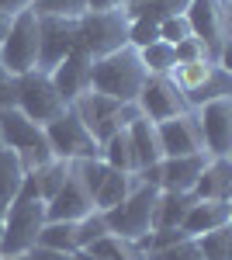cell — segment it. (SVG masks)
Segmentation results:
<instances>
[{
  "instance_id": "obj_1",
  "label": "cell",
  "mask_w": 232,
  "mask_h": 260,
  "mask_svg": "<svg viewBox=\"0 0 232 260\" xmlns=\"http://www.w3.org/2000/svg\"><path fill=\"white\" fill-rule=\"evenodd\" d=\"M42 225H45V201L39 198V187H35L31 174H24L18 198L11 201L7 215L0 222V257H14V253L35 250Z\"/></svg>"
},
{
  "instance_id": "obj_2",
  "label": "cell",
  "mask_w": 232,
  "mask_h": 260,
  "mask_svg": "<svg viewBox=\"0 0 232 260\" xmlns=\"http://www.w3.org/2000/svg\"><path fill=\"white\" fill-rule=\"evenodd\" d=\"M142 83H146V70L139 59V49L132 45H121L118 52H108L90 66V90L121 104H136Z\"/></svg>"
},
{
  "instance_id": "obj_3",
  "label": "cell",
  "mask_w": 232,
  "mask_h": 260,
  "mask_svg": "<svg viewBox=\"0 0 232 260\" xmlns=\"http://www.w3.org/2000/svg\"><path fill=\"white\" fill-rule=\"evenodd\" d=\"M184 18L191 39L208 49V59L229 70V0H187Z\"/></svg>"
},
{
  "instance_id": "obj_4",
  "label": "cell",
  "mask_w": 232,
  "mask_h": 260,
  "mask_svg": "<svg viewBox=\"0 0 232 260\" xmlns=\"http://www.w3.org/2000/svg\"><path fill=\"white\" fill-rule=\"evenodd\" d=\"M121 45H128V18L125 7L115 11H87L77 18V52L87 59H101L108 52H118Z\"/></svg>"
},
{
  "instance_id": "obj_5",
  "label": "cell",
  "mask_w": 232,
  "mask_h": 260,
  "mask_svg": "<svg viewBox=\"0 0 232 260\" xmlns=\"http://www.w3.org/2000/svg\"><path fill=\"white\" fill-rule=\"evenodd\" d=\"M0 142L18 153L24 174H31V170L45 167L49 160H56L52 149H49V139H45V128L35 125L31 118H24L18 108L0 111Z\"/></svg>"
},
{
  "instance_id": "obj_6",
  "label": "cell",
  "mask_w": 232,
  "mask_h": 260,
  "mask_svg": "<svg viewBox=\"0 0 232 260\" xmlns=\"http://www.w3.org/2000/svg\"><path fill=\"white\" fill-rule=\"evenodd\" d=\"M170 80L180 87V94H184V101H187L191 111H197V108L208 104V101L232 98V70L218 66V62H208V59L174 66Z\"/></svg>"
},
{
  "instance_id": "obj_7",
  "label": "cell",
  "mask_w": 232,
  "mask_h": 260,
  "mask_svg": "<svg viewBox=\"0 0 232 260\" xmlns=\"http://www.w3.org/2000/svg\"><path fill=\"white\" fill-rule=\"evenodd\" d=\"M70 108L77 111V118L87 125V132H90L97 142H108L115 132L128 128L136 118H142L136 104L111 101V98H104V94H97V90H83Z\"/></svg>"
},
{
  "instance_id": "obj_8",
  "label": "cell",
  "mask_w": 232,
  "mask_h": 260,
  "mask_svg": "<svg viewBox=\"0 0 232 260\" xmlns=\"http://www.w3.org/2000/svg\"><path fill=\"white\" fill-rule=\"evenodd\" d=\"M156 198H159V187H149V184H139L128 198L115 205L111 212H101L104 222H108V233L111 236H121V240H142L153 233V212H156Z\"/></svg>"
},
{
  "instance_id": "obj_9",
  "label": "cell",
  "mask_w": 232,
  "mask_h": 260,
  "mask_svg": "<svg viewBox=\"0 0 232 260\" xmlns=\"http://www.w3.org/2000/svg\"><path fill=\"white\" fill-rule=\"evenodd\" d=\"M0 66L11 77L39 70V14L31 7L14 14V24H11L7 39L0 45Z\"/></svg>"
},
{
  "instance_id": "obj_10",
  "label": "cell",
  "mask_w": 232,
  "mask_h": 260,
  "mask_svg": "<svg viewBox=\"0 0 232 260\" xmlns=\"http://www.w3.org/2000/svg\"><path fill=\"white\" fill-rule=\"evenodd\" d=\"M45 128V139H49V149L56 160L77 163V160H101V142L87 132V125L77 118L73 108H66L59 118H52Z\"/></svg>"
},
{
  "instance_id": "obj_11",
  "label": "cell",
  "mask_w": 232,
  "mask_h": 260,
  "mask_svg": "<svg viewBox=\"0 0 232 260\" xmlns=\"http://www.w3.org/2000/svg\"><path fill=\"white\" fill-rule=\"evenodd\" d=\"M18 108L24 118H31L35 125H49L52 118H59L70 104L56 94V87L49 80V73L31 70V73H21L18 77Z\"/></svg>"
},
{
  "instance_id": "obj_12",
  "label": "cell",
  "mask_w": 232,
  "mask_h": 260,
  "mask_svg": "<svg viewBox=\"0 0 232 260\" xmlns=\"http://www.w3.org/2000/svg\"><path fill=\"white\" fill-rule=\"evenodd\" d=\"M77 49V18H39V70L52 73Z\"/></svg>"
},
{
  "instance_id": "obj_13",
  "label": "cell",
  "mask_w": 232,
  "mask_h": 260,
  "mask_svg": "<svg viewBox=\"0 0 232 260\" xmlns=\"http://www.w3.org/2000/svg\"><path fill=\"white\" fill-rule=\"evenodd\" d=\"M136 108H139V115L149 121H167V118H177V115L191 111L184 94H180V87L170 77H146V83H142V90L136 98Z\"/></svg>"
},
{
  "instance_id": "obj_14",
  "label": "cell",
  "mask_w": 232,
  "mask_h": 260,
  "mask_svg": "<svg viewBox=\"0 0 232 260\" xmlns=\"http://www.w3.org/2000/svg\"><path fill=\"white\" fill-rule=\"evenodd\" d=\"M197 128L208 156H229L232 153V98H218L201 104L197 111Z\"/></svg>"
},
{
  "instance_id": "obj_15",
  "label": "cell",
  "mask_w": 232,
  "mask_h": 260,
  "mask_svg": "<svg viewBox=\"0 0 232 260\" xmlns=\"http://www.w3.org/2000/svg\"><path fill=\"white\" fill-rule=\"evenodd\" d=\"M156 136H159L163 160H167V156H191V153H201V149H205L194 111H184V115L167 118V121H156Z\"/></svg>"
},
{
  "instance_id": "obj_16",
  "label": "cell",
  "mask_w": 232,
  "mask_h": 260,
  "mask_svg": "<svg viewBox=\"0 0 232 260\" xmlns=\"http://www.w3.org/2000/svg\"><path fill=\"white\" fill-rule=\"evenodd\" d=\"M90 212H97L94 198L83 191V184L77 180L73 167H70L66 184H62L56 194L45 201V222H80L83 215H90Z\"/></svg>"
},
{
  "instance_id": "obj_17",
  "label": "cell",
  "mask_w": 232,
  "mask_h": 260,
  "mask_svg": "<svg viewBox=\"0 0 232 260\" xmlns=\"http://www.w3.org/2000/svg\"><path fill=\"white\" fill-rule=\"evenodd\" d=\"M90 66H94V59H87L83 52L73 49V52H70V56L49 73V80H52V87H56V94L66 101V104H73L83 90H90Z\"/></svg>"
},
{
  "instance_id": "obj_18",
  "label": "cell",
  "mask_w": 232,
  "mask_h": 260,
  "mask_svg": "<svg viewBox=\"0 0 232 260\" xmlns=\"http://www.w3.org/2000/svg\"><path fill=\"white\" fill-rule=\"evenodd\" d=\"M208 153H191V156H167L159 160V191H184L191 194L194 180L201 177V170L208 167Z\"/></svg>"
},
{
  "instance_id": "obj_19",
  "label": "cell",
  "mask_w": 232,
  "mask_h": 260,
  "mask_svg": "<svg viewBox=\"0 0 232 260\" xmlns=\"http://www.w3.org/2000/svg\"><path fill=\"white\" fill-rule=\"evenodd\" d=\"M194 201H232V160L229 156H212L201 177L191 187Z\"/></svg>"
},
{
  "instance_id": "obj_20",
  "label": "cell",
  "mask_w": 232,
  "mask_h": 260,
  "mask_svg": "<svg viewBox=\"0 0 232 260\" xmlns=\"http://www.w3.org/2000/svg\"><path fill=\"white\" fill-rule=\"evenodd\" d=\"M128 149H132V174L139 170H149L163 160V149H159V136H156V121L149 118H136L128 128Z\"/></svg>"
},
{
  "instance_id": "obj_21",
  "label": "cell",
  "mask_w": 232,
  "mask_h": 260,
  "mask_svg": "<svg viewBox=\"0 0 232 260\" xmlns=\"http://www.w3.org/2000/svg\"><path fill=\"white\" fill-rule=\"evenodd\" d=\"M218 225H232V201H194L180 229L194 240V236L212 233Z\"/></svg>"
},
{
  "instance_id": "obj_22",
  "label": "cell",
  "mask_w": 232,
  "mask_h": 260,
  "mask_svg": "<svg viewBox=\"0 0 232 260\" xmlns=\"http://www.w3.org/2000/svg\"><path fill=\"white\" fill-rule=\"evenodd\" d=\"M194 205V194L184 191H159L156 198V212H153V229H180L187 212Z\"/></svg>"
},
{
  "instance_id": "obj_23",
  "label": "cell",
  "mask_w": 232,
  "mask_h": 260,
  "mask_svg": "<svg viewBox=\"0 0 232 260\" xmlns=\"http://www.w3.org/2000/svg\"><path fill=\"white\" fill-rule=\"evenodd\" d=\"M21 184H24V167H21L18 153L7 149V146L0 142V222H4V215H7L11 201L18 198Z\"/></svg>"
},
{
  "instance_id": "obj_24",
  "label": "cell",
  "mask_w": 232,
  "mask_h": 260,
  "mask_svg": "<svg viewBox=\"0 0 232 260\" xmlns=\"http://www.w3.org/2000/svg\"><path fill=\"white\" fill-rule=\"evenodd\" d=\"M136 187H139L136 174L108 170V177H104V184H101V191L94 194V208H97V212H111V208H115V205H121V201L136 191Z\"/></svg>"
},
{
  "instance_id": "obj_25",
  "label": "cell",
  "mask_w": 232,
  "mask_h": 260,
  "mask_svg": "<svg viewBox=\"0 0 232 260\" xmlns=\"http://www.w3.org/2000/svg\"><path fill=\"white\" fill-rule=\"evenodd\" d=\"M83 253L101 257V260H146V250L136 240H121V236H111V233L101 236L97 243H90Z\"/></svg>"
},
{
  "instance_id": "obj_26",
  "label": "cell",
  "mask_w": 232,
  "mask_h": 260,
  "mask_svg": "<svg viewBox=\"0 0 232 260\" xmlns=\"http://www.w3.org/2000/svg\"><path fill=\"white\" fill-rule=\"evenodd\" d=\"M45 250H59V253H77V222H45L39 233V243Z\"/></svg>"
},
{
  "instance_id": "obj_27",
  "label": "cell",
  "mask_w": 232,
  "mask_h": 260,
  "mask_svg": "<svg viewBox=\"0 0 232 260\" xmlns=\"http://www.w3.org/2000/svg\"><path fill=\"white\" fill-rule=\"evenodd\" d=\"M187 0H142L136 7H125V18L128 21H153L159 24L163 18H174V14H184Z\"/></svg>"
},
{
  "instance_id": "obj_28",
  "label": "cell",
  "mask_w": 232,
  "mask_h": 260,
  "mask_svg": "<svg viewBox=\"0 0 232 260\" xmlns=\"http://www.w3.org/2000/svg\"><path fill=\"white\" fill-rule=\"evenodd\" d=\"M139 59H142V70H146V77H170L174 73V45H167V42H153V45H146V49H139Z\"/></svg>"
},
{
  "instance_id": "obj_29",
  "label": "cell",
  "mask_w": 232,
  "mask_h": 260,
  "mask_svg": "<svg viewBox=\"0 0 232 260\" xmlns=\"http://www.w3.org/2000/svg\"><path fill=\"white\" fill-rule=\"evenodd\" d=\"M66 177H70V163H66V160H49L45 167L31 170V180H35V187H39V198L42 201L52 198L59 187L66 184Z\"/></svg>"
},
{
  "instance_id": "obj_30",
  "label": "cell",
  "mask_w": 232,
  "mask_h": 260,
  "mask_svg": "<svg viewBox=\"0 0 232 260\" xmlns=\"http://www.w3.org/2000/svg\"><path fill=\"white\" fill-rule=\"evenodd\" d=\"M197 250L205 260H232V225H218L212 233L194 236Z\"/></svg>"
},
{
  "instance_id": "obj_31",
  "label": "cell",
  "mask_w": 232,
  "mask_h": 260,
  "mask_svg": "<svg viewBox=\"0 0 232 260\" xmlns=\"http://www.w3.org/2000/svg\"><path fill=\"white\" fill-rule=\"evenodd\" d=\"M101 160L108 163L111 170L132 174V149H128V132H125V128L115 132L108 142H101Z\"/></svg>"
},
{
  "instance_id": "obj_32",
  "label": "cell",
  "mask_w": 232,
  "mask_h": 260,
  "mask_svg": "<svg viewBox=\"0 0 232 260\" xmlns=\"http://www.w3.org/2000/svg\"><path fill=\"white\" fill-rule=\"evenodd\" d=\"M73 167V174H77V180L83 184V191L94 198L97 191H101V184H104V177H108V163L104 160H77V163H70Z\"/></svg>"
},
{
  "instance_id": "obj_33",
  "label": "cell",
  "mask_w": 232,
  "mask_h": 260,
  "mask_svg": "<svg viewBox=\"0 0 232 260\" xmlns=\"http://www.w3.org/2000/svg\"><path fill=\"white\" fill-rule=\"evenodd\" d=\"M31 11L39 18H45V14H52V18H80V14H87V0H35Z\"/></svg>"
},
{
  "instance_id": "obj_34",
  "label": "cell",
  "mask_w": 232,
  "mask_h": 260,
  "mask_svg": "<svg viewBox=\"0 0 232 260\" xmlns=\"http://www.w3.org/2000/svg\"><path fill=\"white\" fill-rule=\"evenodd\" d=\"M101 236H108V222L101 212H90V215H83L77 222V246L80 250H87L90 243H97Z\"/></svg>"
},
{
  "instance_id": "obj_35",
  "label": "cell",
  "mask_w": 232,
  "mask_h": 260,
  "mask_svg": "<svg viewBox=\"0 0 232 260\" xmlns=\"http://www.w3.org/2000/svg\"><path fill=\"white\" fill-rule=\"evenodd\" d=\"M146 260H205V257H201V250H197L194 240H180L174 246H163V250L146 253Z\"/></svg>"
},
{
  "instance_id": "obj_36",
  "label": "cell",
  "mask_w": 232,
  "mask_h": 260,
  "mask_svg": "<svg viewBox=\"0 0 232 260\" xmlns=\"http://www.w3.org/2000/svg\"><path fill=\"white\" fill-rule=\"evenodd\" d=\"M156 28H159V42H167V45H177V42L191 39V24H187V18H184V14L163 18Z\"/></svg>"
},
{
  "instance_id": "obj_37",
  "label": "cell",
  "mask_w": 232,
  "mask_h": 260,
  "mask_svg": "<svg viewBox=\"0 0 232 260\" xmlns=\"http://www.w3.org/2000/svg\"><path fill=\"white\" fill-rule=\"evenodd\" d=\"M153 42H159V28L153 21H128V45L132 49H146Z\"/></svg>"
},
{
  "instance_id": "obj_38",
  "label": "cell",
  "mask_w": 232,
  "mask_h": 260,
  "mask_svg": "<svg viewBox=\"0 0 232 260\" xmlns=\"http://www.w3.org/2000/svg\"><path fill=\"white\" fill-rule=\"evenodd\" d=\"M174 59H177V66H184V62H197V59H208V49H205L197 39H184V42H177V45H174ZM208 62H212V59H208Z\"/></svg>"
},
{
  "instance_id": "obj_39",
  "label": "cell",
  "mask_w": 232,
  "mask_h": 260,
  "mask_svg": "<svg viewBox=\"0 0 232 260\" xmlns=\"http://www.w3.org/2000/svg\"><path fill=\"white\" fill-rule=\"evenodd\" d=\"M14 104H18V77H11L0 66V111L4 108H14Z\"/></svg>"
},
{
  "instance_id": "obj_40",
  "label": "cell",
  "mask_w": 232,
  "mask_h": 260,
  "mask_svg": "<svg viewBox=\"0 0 232 260\" xmlns=\"http://www.w3.org/2000/svg\"><path fill=\"white\" fill-rule=\"evenodd\" d=\"M28 253H31V260H77V253H59V250H45V246H35Z\"/></svg>"
},
{
  "instance_id": "obj_41",
  "label": "cell",
  "mask_w": 232,
  "mask_h": 260,
  "mask_svg": "<svg viewBox=\"0 0 232 260\" xmlns=\"http://www.w3.org/2000/svg\"><path fill=\"white\" fill-rule=\"evenodd\" d=\"M24 7H31V0H0V11H7V14H18Z\"/></svg>"
},
{
  "instance_id": "obj_42",
  "label": "cell",
  "mask_w": 232,
  "mask_h": 260,
  "mask_svg": "<svg viewBox=\"0 0 232 260\" xmlns=\"http://www.w3.org/2000/svg\"><path fill=\"white\" fill-rule=\"evenodd\" d=\"M115 7H121L118 0H87V11H115Z\"/></svg>"
},
{
  "instance_id": "obj_43",
  "label": "cell",
  "mask_w": 232,
  "mask_h": 260,
  "mask_svg": "<svg viewBox=\"0 0 232 260\" xmlns=\"http://www.w3.org/2000/svg\"><path fill=\"white\" fill-rule=\"evenodd\" d=\"M11 24H14V14H7V11H0V45L7 39V31H11Z\"/></svg>"
},
{
  "instance_id": "obj_44",
  "label": "cell",
  "mask_w": 232,
  "mask_h": 260,
  "mask_svg": "<svg viewBox=\"0 0 232 260\" xmlns=\"http://www.w3.org/2000/svg\"><path fill=\"white\" fill-rule=\"evenodd\" d=\"M0 260H31V253H14V257H0Z\"/></svg>"
},
{
  "instance_id": "obj_45",
  "label": "cell",
  "mask_w": 232,
  "mask_h": 260,
  "mask_svg": "<svg viewBox=\"0 0 232 260\" xmlns=\"http://www.w3.org/2000/svg\"><path fill=\"white\" fill-rule=\"evenodd\" d=\"M77 260H101V257H90V253H83V250H77Z\"/></svg>"
},
{
  "instance_id": "obj_46",
  "label": "cell",
  "mask_w": 232,
  "mask_h": 260,
  "mask_svg": "<svg viewBox=\"0 0 232 260\" xmlns=\"http://www.w3.org/2000/svg\"><path fill=\"white\" fill-rule=\"evenodd\" d=\"M121 7H136V4H142V0H118Z\"/></svg>"
},
{
  "instance_id": "obj_47",
  "label": "cell",
  "mask_w": 232,
  "mask_h": 260,
  "mask_svg": "<svg viewBox=\"0 0 232 260\" xmlns=\"http://www.w3.org/2000/svg\"><path fill=\"white\" fill-rule=\"evenodd\" d=\"M31 4H35V0H31Z\"/></svg>"
}]
</instances>
